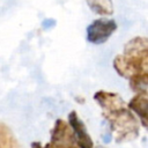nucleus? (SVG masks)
Masks as SVG:
<instances>
[{
  "mask_svg": "<svg viewBox=\"0 0 148 148\" xmlns=\"http://www.w3.org/2000/svg\"><path fill=\"white\" fill-rule=\"evenodd\" d=\"M148 57H130V56H117L113 59V68L116 72L126 79L141 73H147Z\"/></svg>",
  "mask_w": 148,
  "mask_h": 148,
  "instance_id": "2",
  "label": "nucleus"
},
{
  "mask_svg": "<svg viewBox=\"0 0 148 148\" xmlns=\"http://www.w3.org/2000/svg\"><path fill=\"white\" fill-rule=\"evenodd\" d=\"M50 145L53 148H79L68 123L62 119H57L54 123Z\"/></svg>",
  "mask_w": 148,
  "mask_h": 148,
  "instance_id": "4",
  "label": "nucleus"
},
{
  "mask_svg": "<svg viewBox=\"0 0 148 148\" xmlns=\"http://www.w3.org/2000/svg\"><path fill=\"white\" fill-rule=\"evenodd\" d=\"M88 7L96 14L108 16L113 13L112 0H86Z\"/></svg>",
  "mask_w": 148,
  "mask_h": 148,
  "instance_id": "9",
  "label": "nucleus"
},
{
  "mask_svg": "<svg viewBox=\"0 0 148 148\" xmlns=\"http://www.w3.org/2000/svg\"><path fill=\"white\" fill-rule=\"evenodd\" d=\"M68 125L74 134L79 148H94V141L90 138L84 123L80 119L76 111H71L68 114Z\"/></svg>",
  "mask_w": 148,
  "mask_h": 148,
  "instance_id": "5",
  "label": "nucleus"
},
{
  "mask_svg": "<svg viewBox=\"0 0 148 148\" xmlns=\"http://www.w3.org/2000/svg\"><path fill=\"white\" fill-rule=\"evenodd\" d=\"M116 30L117 23L114 20L97 18L87 27V39L92 44H103Z\"/></svg>",
  "mask_w": 148,
  "mask_h": 148,
  "instance_id": "3",
  "label": "nucleus"
},
{
  "mask_svg": "<svg viewBox=\"0 0 148 148\" xmlns=\"http://www.w3.org/2000/svg\"><path fill=\"white\" fill-rule=\"evenodd\" d=\"M147 106H148V97H147V91L138 92L130 102H128V110H133L138 117L139 121L146 127L147 126Z\"/></svg>",
  "mask_w": 148,
  "mask_h": 148,
  "instance_id": "7",
  "label": "nucleus"
},
{
  "mask_svg": "<svg viewBox=\"0 0 148 148\" xmlns=\"http://www.w3.org/2000/svg\"><path fill=\"white\" fill-rule=\"evenodd\" d=\"M130 80V87L132 90L138 92L147 91V84H148V73H141L132 76Z\"/></svg>",
  "mask_w": 148,
  "mask_h": 148,
  "instance_id": "10",
  "label": "nucleus"
},
{
  "mask_svg": "<svg viewBox=\"0 0 148 148\" xmlns=\"http://www.w3.org/2000/svg\"><path fill=\"white\" fill-rule=\"evenodd\" d=\"M124 54L131 57H148L147 38L135 37L128 40L124 47Z\"/></svg>",
  "mask_w": 148,
  "mask_h": 148,
  "instance_id": "8",
  "label": "nucleus"
},
{
  "mask_svg": "<svg viewBox=\"0 0 148 148\" xmlns=\"http://www.w3.org/2000/svg\"><path fill=\"white\" fill-rule=\"evenodd\" d=\"M42 27H43L44 30H50V29L56 27V20H53V18H45L42 22Z\"/></svg>",
  "mask_w": 148,
  "mask_h": 148,
  "instance_id": "12",
  "label": "nucleus"
},
{
  "mask_svg": "<svg viewBox=\"0 0 148 148\" xmlns=\"http://www.w3.org/2000/svg\"><path fill=\"white\" fill-rule=\"evenodd\" d=\"M94 99L99 104L101 108L105 109L108 112L118 110L125 106L124 99L116 92H110L105 90H98L94 95Z\"/></svg>",
  "mask_w": 148,
  "mask_h": 148,
  "instance_id": "6",
  "label": "nucleus"
},
{
  "mask_svg": "<svg viewBox=\"0 0 148 148\" xmlns=\"http://www.w3.org/2000/svg\"><path fill=\"white\" fill-rule=\"evenodd\" d=\"M118 143L134 140L139 134V120L126 106L104 113Z\"/></svg>",
  "mask_w": 148,
  "mask_h": 148,
  "instance_id": "1",
  "label": "nucleus"
},
{
  "mask_svg": "<svg viewBox=\"0 0 148 148\" xmlns=\"http://www.w3.org/2000/svg\"><path fill=\"white\" fill-rule=\"evenodd\" d=\"M0 148H17L12 132L3 124H0Z\"/></svg>",
  "mask_w": 148,
  "mask_h": 148,
  "instance_id": "11",
  "label": "nucleus"
}]
</instances>
